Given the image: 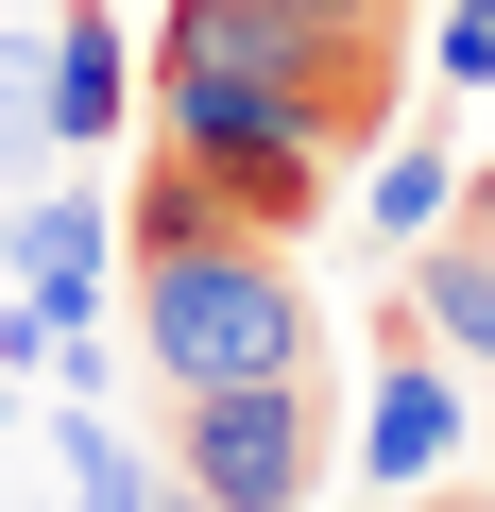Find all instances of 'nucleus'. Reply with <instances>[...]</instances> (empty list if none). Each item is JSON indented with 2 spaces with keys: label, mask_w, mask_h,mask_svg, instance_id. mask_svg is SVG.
Here are the masks:
<instances>
[{
  "label": "nucleus",
  "mask_w": 495,
  "mask_h": 512,
  "mask_svg": "<svg viewBox=\"0 0 495 512\" xmlns=\"http://www.w3.org/2000/svg\"><path fill=\"white\" fill-rule=\"evenodd\" d=\"M444 86H495V0H444Z\"/></svg>",
  "instance_id": "f8f14e48"
},
{
  "label": "nucleus",
  "mask_w": 495,
  "mask_h": 512,
  "mask_svg": "<svg viewBox=\"0 0 495 512\" xmlns=\"http://www.w3.org/2000/svg\"><path fill=\"white\" fill-rule=\"evenodd\" d=\"M0 274H18L52 325H103V291H120V205H103V188H18Z\"/></svg>",
  "instance_id": "423d86ee"
},
{
  "label": "nucleus",
  "mask_w": 495,
  "mask_h": 512,
  "mask_svg": "<svg viewBox=\"0 0 495 512\" xmlns=\"http://www.w3.org/2000/svg\"><path fill=\"white\" fill-rule=\"evenodd\" d=\"M410 512H495V478H427V495H410Z\"/></svg>",
  "instance_id": "ddd939ff"
},
{
  "label": "nucleus",
  "mask_w": 495,
  "mask_h": 512,
  "mask_svg": "<svg viewBox=\"0 0 495 512\" xmlns=\"http://www.w3.org/2000/svg\"><path fill=\"white\" fill-rule=\"evenodd\" d=\"M120 120H137V35L103 18H52V154H120Z\"/></svg>",
  "instance_id": "0eeeda50"
},
{
  "label": "nucleus",
  "mask_w": 495,
  "mask_h": 512,
  "mask_svg": "<svg viewBox=\"0 0 495 512\" xmlns=\"http://www.w3.org/2000/svg\"><path fill=\"white\" fill-rule=\"evenodd\" d=\"M291 18H410V0H291Z\"/></svg>",
  "instance_id": "4468645a"
},
{
  "label": "nucleus",
  "mask_w": 495,
  "mask_h": 512,
  "mask_svg": "<svg viewBox=\"0 0 495 512\" xmlns=\"http://www.w3.org/2000/svg\"><path fill=\"white\" fill-rule=\"evenodd\" d=\"M52 461H69V512H171V478H154V444L103 410V393H69L52 410Z\"/></svg>",
  "instance_id": "6e6552de"
},
{
  "label": "nucleus",
  "mask_w": 495,
  "mask_h": 512,
  "mask_svg": "<svg viewBox=\"0 0 495 512\" xmlns=\"http://www.w3.org/2000/svg\"><path fill=\"white\" fill-rule=\"evenodd\" d=\"M359 222H376V239H444V222H461V154H376V171H359Z\"/></svg>",
  "instance_id": "9b49d317"
},
{
  "label": "nucleus",
  "mask_w": 495,
  "mask_h": 512,
  "mask_svg": "<svg viewBox=\"0 0 495 512\" xmlns=\"http://www.w3.org/2000/svg\"><path fill=\"white\" fill-rule=\"evenodd\" d=\"M137 359L171 393L325 376V291L291 274V239H171V256H137Z\"/></svg>",
  "instance_id": "f257e3e1"
},
{
  "label": "nucleus",
  "mask_w": 495,
  "mask_h": 512,
  "mask_svg": "<svg viewBox=\"0 0 495 512\" xmlns=\"http://www.w3.org/2000/svg\"><path fill=\"white\" fill-rule=\"evenodd\" d=\"M171 512H222V495H188V478H171Z\"/></svg>",
  "instance_id": "2eb2a0df"
},
{
  "label": "nucleus",
  "mask_w": 495,
  "mask_h": 512,
  "mask_svg": "<svg viewBox=\"0 0 495 512\" xmlns=\"http://www.w3.org/2000/svg\"><path fill=\"white\" fill-rule=\"evenodd\" d=\"M154 52L188 69H257V86H308L342 120V154L393 120V18H291V0H154Z\"/></svg>",
  "instance_id": "7ed1b4c3"
},
{
  "label": "nucleus",
  "mask_w": 495,
  "mask_h": 512,
  "mask_svg": "<svg viewBox=\"0 0 495 512\" xmlns=\"http://www.w3.org/2000/svg\"><path fill=\"white\" fill-rule=\"evenodd\" d=\"M154 137H171L188 171H222L257 239H308V222H325V171H342V120H325L308 86L188 69V52H154Z\"/></svg>",
  "instance_id": "f03ea898"
},
{
  "label": "nucleus",
  "mask_w": 495,
  "mask_h": 512,
  "mask_svg": "<svg viewBox=\"0 0 495 512\" xmlns=\"http://www.w3.org/2000/svg\"><path fill=\"white\" fill-rule=\"evenodd\" d=\"M52 154V18H0V188H35Z\"/></svg>",
  "instance_id": "9d476101"
},
{
  "label": "nucleus",
  "mask_w": 495,
  "mask_h": 512,
  "mask_svg": "<svg viewBox=\"0 0 495 512\" xmlns=\"http://www.w3.org/2000/svg\"><path fill=\"white\" fill-rule=\"evenodd\" d=\"M410 325H427L461 376H495V256H478V239H427V256H410Z\"/></svg>",
  "instance_id": "1a4fd4ad"
},
{
  "label": "nucleus",
  "mask_w": 495,
  "mask_h": 512,
  "mask_svg": "<svg viewBox=\"0 0 495 512\" xmlns=\"http://www.w3.org/2000/svg\"><path fill=\"white\" fill-rule=\"evenodd\" d=\"M154 478H188V495H222V512H308V495H325V376H222V393H171Z\"/></svg>",
  "instance_id": "20e7f679"
},
{
  "label": "nucleus",
  "mask_w": 495,
  "mask_h": 512,
  "mask_svg": "<svg viewBox=\"0 0 495 512\" xmlns=\"http://www.w3.org/2000/svg\"><path fill=\"white\" fill-rule=\"evenodd\" d=\"M461 427H478V410H461V359L393 308V376H376V410H359V478H376V495H427V478L461 461Z\"/></svg>",
  "instance_id": "39448f33"
},
{
  "label": "nucleus",
  "mask_w": 495,
  "mask_h": 512,
  "mask_svg": "<svg viewBox=\"0 0 495 512\" xmlns=\"http://www.w3.org/2000/svg\"><path fill=\"white\" fill-rule=\"evenodd\" d=\"M0 427H18V376H0Z\"/></svg>",
  "instance_id": "dca6fc26"
}]
</instances>
